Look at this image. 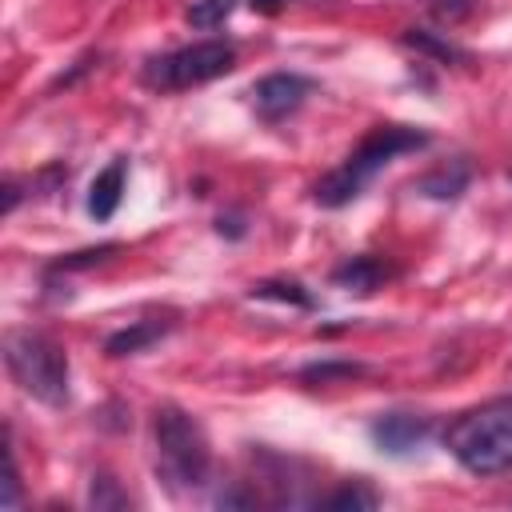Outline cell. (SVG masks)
<instances>
[{
    "mask_svg": "<svg viewBox=\"0 0 512 512\" xmlns=\"http://www.w3.org/2000/svg\"><path fill=\"white\" fill-rule=\"evenodd\" d=\"M428 432H432V420H428V416H416V412H388V416H380V420L372 424V440H376V448L388 452V456L412 452L416 444L428 440Z\"/></svg>",
    "mask_w": 512,
    "mask_h": 512,
    "instance_id": "cell-7",
    "label": "cell"
},
{
    "mask_svg": "<svg viewBox=\"0 0 512 512\" xmlns=\"http://www.w3.org/2000/svg\"><path fill=\"white\" fill-rule=\"evenodd\" d=\"M316 84L300 72H272L264 80L252 84V108L264 116V120H284L288 112H296L304 104V96L312 92Z\"/></svg>",
    "mask_w": 512,
    "mask_h": 512,
    "instance_id": "cell-6",
    "label": "cell"
},
{
    "mask_svg": "<svg viewBox=\"0 0 512 512\" xmlns=\"http://www.w3.org/2000/svg\"><path fill=\"white\" fill-rule=\"evenodd\" d=\"M468 180H472V168L464 164V160H448V164H440L436 172H428V176H420V192L424 196H432V200H456L464 188H468Z\"/></svg>",
    "mask_w": 512,
    "mask_h": 512,
    "instance_id": "cell-10",
    "label": "cell"
},
{
    "mask_svg": "<svg viewBox=\"0 0 512 512\" xmlns=\"http://www.w3.org/2000/svg\"><path fill=\"white\" fill-rule=\"evenodd\" d=\"M16 496H20V472H16V456H12V448H8V480H4V504L12 508V504H16Z\"/></svg>",
    "mask_w": 512,
    "mask_h": 512,
    "instance_id": "cell-19",
    "label": "cell"
},
{
    "mask_svg": "<svg viewBox=\"0 0 512 512\" xmlns=\"http://www.w3.org/2000/svg\"><path fill=\"white\" fill-rule=\"evenodd\" d=\"M152 436H156V472L172 492H188L208 480V468H212L208 436L184 408L176 404L156 408Z\"/></svg>",
    "mask_w": 512,
    "mask_h": 512,
    "instance_id": "cell-3",
    "label": "cell"
},
{
    "mask_svg": "<svg viewBox=\"0 0 512 512\" xmlns=\"http://www.w3.org/2000/svg\"><path fill=\"white\" fill-rule=\"evenodd\" d=\"M424 144H428V136L416 132V128H404V124H376V128L356 144V152L344 156L340 168H332L324 180H316L312 200L324 204V208H344L348 200H356V196L368 188V180H372L384 164H392L396 156L416 152V148H424Z\"/></svg>",
    "mask_w": 512,
    "mask_h": 512,
    "instance_id": "cell-1",
    "label": "cell"
},
{
    "mask_svg": "<svg viewBox=\"0 0 512 512\" xmlns=\"http://www.w3.org/2000/svg\"><path fill=\"white\" fill-rule=\"evenodd\" d=\"M448 452L476 476L512 468V396L460 412L444 432Z\"/></svg>",
    "mask_w": 512,
    "mask_h": 512,
    "instance_id": "cell-2",
    "label": "cell"
},
{
    "mask_svg": "<svg viewBox=\"0 0 512 512\" xmlns=\"http://www.w3.org/2000/svg\"><path fill=\"white\" fill-rule=\"evenodd\" d=\"M92 504H96V508H124L128 496L116 492V480H112V476H96V480H92Z\"/></svg>",
    "mask_w": 512,
    "mask_h": 512,
    "instance_id": "cell-16",
    "label": "cell"
},
{
    "mask_svg": "<svg viewBox=\"0 0 512 512\" xmlns=\"http://www.w3.org/2000/svg\"><path fill=\"white\" fill-rule=\"evenodd\" d=\"M404 44H408V48H416V52L440 56V60H464V52H460L456 44H448V40H440V36L424 32V28H408V32H404Z\"/></svg>",
    "mask_w": 512,
    "mask_h": 512,
    "instance_id": "cell-14",
    "label": "cell"
},
{
    "mask_svg": "<svg viewBox=\"0 0 512 512\" xmlns=\"http://www.w3.org/2000/svg\"><path fill=\"white\" fill-rule=\"evenodd\" d=\"M124 160H112L104 172H96L92 188H88V212L96 220H112V212L120 208V196H124Z\"/></svg>",
    "mask_w": 512,
    "mask_h": 512,
    "instance_id": "cell-9",
    "label": "cell"
},
{
    "mask_svg": "<svg viewBox=\"0 0 512 512\" xmlns=\"http://www.w3.org/2000/svg\"><path fill=\"white\" fill-rule=\"evenodd\" d=\"M384 280H388V264H380L376 256H348L344 264L332 268V284L356 296H372Z\"/></svg>",
    "mask_w": 512,
    "mask_h": 512,
    "instance_id": "cell-8",
    "label": "cell"
},
{
    "mask_svg": "<svg viewBox=\"0 0 512 512\" xmlns=\"http://www.w3.org/2000/svg\"><path fill=\"white\" fill-rule=\"evenodd\" d=\"M356 364H312L304 368V380H332V376H356Z\"/></svg>",
    "mask_w": 512,
    "mask_h": 512,
    "instance_id": "cell-18",
    "label": "cell"
},
{
    "mask_svg": "<svg viewBox=\"0 0 512 512\" xmlns=\"http://www.w3.org/2000/svg\"><path fill=\"white\" fill-rule=\"evenodd\" d=\"M252 296L260 300H284V304H300V308H312V296L296 284V280H264V284H252Z\"/></svg>",
    "mask_w": 512,
    "mask_h": 512,
    "instance_id": "cell-12",
    "label": "cell"
},
{
    "mask_svg": "<svg viewBox=\"0 0 512 512\" xmlns=\"http://www.w3.org/2000/svg\"><path fill=\"white\" fill-rule=\"evenodd\" d=\"M232 68H236V48L228 40H200V44H184L164 56H152L140 76L156 92H184V88H200Z\"/></svg>",
    "mask_w": 512,
    "mask_h": 512,
    "instance_id": "cell-5",
    "label": "cell"
},
{
    "mask_svg": "<svg viewBox=\"0 0 512 512\" xmlns=\"http://www.w3.org/2000/svg\"><path fill=\"white\" fill-rule=\"evenodd\" d=\"M160 336H164V324H156V320H140V324H132V328L112 332L108 344H104V352H108V356H132V352L148 348V344L160 340Z\"/></svg>",
    "mask_w": 512,
    "mask_h": 512,
    "instance_id": "cell-11",
    "label": "cell"
},
{
    "mask_svg": "<svg viewBox=\"0 0 512 512\" xmlns=\"http://www.w3.org/2000/svg\"><path fill=\"white\" fill-rule=\"evenodd\" d=\"M232 8H236V0H192L188 4V24L216 28V24H224L232 16Z\"/></svg>",
    "mask_w": 512,
    "mask_h": 512,
    "instance_id": "cell-15",
    "label": "cell"
},
{
    "mask_svg": "<svg viewBox=\"0 0 512 512\" xmlns=\"http://www.w3.org/2000/svg\"><path fill=\"white\" fill-rule=\"evenodd\" d=\"M4 364L8 376L40 404H64L68 400V356L56 340L44 332H8L4 336Z\"/></svg>",
    "mask_w": 512,
    "mask_h": 512,
    "instance_id": "cell-4",
    "label": "cell"
},
{
    "mask_svg": "<svg viewBox=\"0 0 512 512\" xmlns=\"http://www.w3.org/2000/svg\"><path fill=\"white\" fill-rule=\"evenodd\" d=\"M320 504H324V508H352V512H356V508H376V504H380V496H376L368 484H360V480H356V484L336 488V492H332V496H324Z\"/></svg>",
    "mask_w": 512,
    "mask_h": 512,
    "instance_id": "cell-13",
    "label": "cell"
},
{
    "mask_svg": "<svg viewBox=\"0 0 512 512\" xmlns=\"http://www.w3.org/2000/svg\"><path fill=\"white\" fill-rule=\"evenodd\" d=\"M428 8H432L436 20L456 24V20H464V16L472 12V0H428Z\"/></svg>",
    "mask_w": 512,
    "mask_h": 512,
    "instance_id": "cell-17",
    "label": "cell"
}]
</instances>
